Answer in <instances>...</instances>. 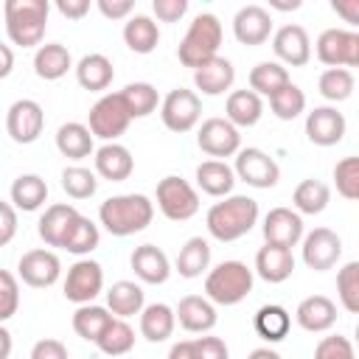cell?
<instances>
[{
    "instance_id": "obj_39",
    "label": "cell",
    "mask_w": 359,
    "mask_h": 359,
    "mask_svg": "<svg viewBox=\"0 0 359 359\" xmlns=\"http://www.w3.org/2000/svg\"><path fill=\"white\" fill-rule=\"evenodd\" d=\"M292 79H289V70L280 65V62H258L252 70H250V90L255 95H275L280 87H286Z\"/></svg>"
},
{
    "instance_id": "obj_36",
    "label": "cell",
    "mask_w": 359,
    "mask_h": 359,
    "mask_svg": "<svg viewBox=\"0 0 359 359\" xmlns=\"http://www.w3.org/2000/svg\"><path fill=\"white\" fill-rule=\"evenodd\" d=\"M123 42L135 53H151L160 42V28L149 14H135L123 25Z\"/></svg>"
},
{
    "instance_id": "obj_4",
    "label": "cell",
    "mask_w": 359,
    "mask_h": 359,
    "mask_svg": "<svg viewBox=\"0 0 359 359\" xmlns=\"http://www.w3.org/2000/svg\"><path fill=\"white\" fill-rule=\"evenodd\" d=\"M222 36H224V31H222L219 17L210 14V11H202V14H196L194 22L188 25V31H185V36H182V42H180V48H177V59H180L185 67L196 70V67H202L205 62H210L213 56H219Z\"/></svg>"
},
{
    "instance_id": "obj_52",
    "label": "cell",
    "mask_w": 359,
    "mask_h": 359,
    "mask_svg": "<svg viewBox=\"0 0 359 359\" xmlns=\"http://www.w3.org/2000/svg\"><path fill=\"white\" fill-rule=\"evenodd\" d=\"M194 348H196V359H230V351L219 337H199L194 339Z\"/></svg>"
},
{
    "instance_id": "obj_12",
    "label": "cell",
    "mask_w": 359,
    "mask_h": 359,
    "mask_svg": "<svg viewBox=\"0 0 359 359\" xmlns=\"http://www.w3.org/2000/svg\"><path fill=\"white\" fill-rule=\"evenodd\" d=\"M104 289V269L93 258H79L65 278V297L76 306L93 303Z\"/></svg>"
},
{
    "instance_id": "obj_21",
    "label": "cell",
    "mask_w": 359,
    "mask_h": 359,
    "mask_svg": "<svg viewBox=\"0 0 359 359\" xmlns=\"http://www.w3.org/2000/svg\"><path fill=\"white\" fill-rule=\"evenodd\" d=\"M174 320L191 334H205L216 325V306L202 294H185L174 309Z\"/></svg>"
},
{
    "instance_id": "obj_28",
    "label": "cell",
    "mask_w": 359,
    "mask_h": 359,
    "mask_svg": "<svg viewBox=\"0 0 359 359\" xmlns=\"http://www.w3.org/2000/svg\"><path fill=\"white\" fill-rule=\"evenodd\" d=\"M115 79L112 59L104 53H87L76 65V81L90 93H104Z\"/></svg>"
},
{
    "instance_id": "obj_18",
    "label": "cell",
    "mask_w": 359,
    "mask_h": 359,
    "mask_svg": "<svg viewBox=\"0 0 359 359\" xmlns=\"http://www.w3.org/2000/svg\"><path fill=\"white\" fill-rule=\"evenodd\" d=\"M264 241L266 244H278V247H297V241L303 238V219L300 213H294L292 208H272L264 216Z\"/></svg>"
},
{
    "instance_id": "obj_29",
    "label": "cell",
    "mask_w": 359,
    "mask_h": 359,
    "mask_svg": "<svg viewBox=\"0 0 359 359\" xmlns=\"http://www.w3.org/2000/svg\"><path fill=\"white\" fill-rule=\"evenodd\" d=\"M70 67H73V56L62 42H45L34 53V70L45 81H56V79L67 76Z\"/></svg>"
},
{
    "instance_id": "obj_54",
    "label": "cell",
    "mask_w": 359,
    "mask_h": 359,
    "mask_svg": "<svg viewBox=\"0 0 359 359\" xmlns=\"http://www.w3.org/2000/svg\"><path fill=\"white\" fill-rule=\"evenodd\" d=\"M17 236V210L11 202L0 199V247H6Z\"/></svg>"
},
{
    "instance_id": "obj_27",
    "label": "cell",
    "mask_w": 359,
    "mask_h": 359,
    "mask_svg": "<svg viewBox=\"0 0 359 359\" xmlns=\"http://www.w3.org/2000/svg\"><path fill=\"white\" fill-rule=\"evenodd\" d=\"M264 101L252 90H233L224 104V121H230L236 129H250L261 121Z\"/></svg>"
},
{
    "instance_id": "obj_38",
    "label": "cell",
    "mask_w": 359,
    "mask_h": 359,
    "mask_svg": "<svg viewBox=\"0 0 359 359\" xmlns=\"http://www.w3.org/2000/svg\"><path fill=\"white\" fill-rule=\"evenodd\" d=\"M328 199H331V191L323 180H303L297 182L294 194H292V205H294V213H306V216H314V213H323L328 208Z\"/></svg>"
},
{
    "instance_id": "obj_22",
    "label": "cell",
    "mask_w": 359,
    "mask_h": 359,
    "mask_svg": "<svg viewBox=\"0 0 359 359\" xmlns=\"http://www.w3.org/2000/svg\"><path fill=\"white\" fill-rule=\"evenodd\" d=\"M93 160H95V174L109 182H123L135 171L132 151L121 143H104L101 149L93 151Z\"/></svg>"
},
{
    "instance_id": "obj_31",
    "label": "cell",
    "mask_w": 359,
    "mask_h": 359,
    "mask_svg": "<svg viewBox=\"0 0 359 359\" xmlns=\"http://www.w3.org/2000/svg\"><path fill=\"white\" fill-rule=\"evenodd\" d=\"M196 185L216 199L230 196L233 185H236V174L224 160H205L196 165Z\"/></svg>"
},
{
    "instance_id": "obj_42",
    "label": "cell",
    "mask_w": 359,
    "mask_h": 359,
    "mask_svg": "<svg viewBox=\"0 0 359 359\" xmlns=\"http://www.w3.org/2000/svg\"><path fill=\"white\" fill-rule=\"evenodd\" d=\"M121 98H123V104H126L132 121L151 115V112L157 109V104H160L157 87L149 84V81H132V84H126V87L121 90Z\"/></svg>"
},
{
    "instance_id": "obj_50",
    "label": "cell",
    "mask_w": 359,
    "mask_h": 359,
    "mask_svg": "<svg viewBox=\"0 0 359 359\" xmlns=\"http://www.w3.org/2000/svg\"><path fill=\"white\" fill-rule=\"evenodd\" d=\"M314 359H356V353H353V345L348 337L334 334V337H323L317 342Z\"/></svg>"
},
{
    "instance_id": "obj_7",
    "label": "cell",
    "mask_w": 359,
    "mask_h": 359,
    "mask_svg": "<svg viewBox=\"0 0 359 359\" xmlns=\"http://www.w3.org/2000/svg\"><path fill=\"white\" fill-rule=\"evenodd\" d=\"M157 208L171 222H188L199 213V194L188 180L168 174L157 182Z\"/></svg>"
},
{
    "instance_id": "obj_15",
    "label": "cell",
    "mask_w": 359,
    "mask_h": 359,
    "mask_svg": "<svg viewBox=\"0 0 359 359\" xmlns=\"http://www.w3.org/2000/svg\"><path fill=\"white\" fill-rule=\"evenodd\" d=\"M196 143H199V149L205 154L219 160V157H233L241 149V135L230 121L208 118V121H202V126L196 132Z\"/></svg>"
},
{
    "instance_id": "obj_17",
    "label": "cell",
    "mask_w": 359,
    "mask_h": 359,
    "mask_svg": "<svg viewBox=\"0 0 359 359\" xmlns=\"http://www.w3.org/2000/svg\"><path fill=\"white\" fill-rule=\"evenodd\" d=\"M345 115L337 107H314L306 115V137L314 146H337L345 137Z\"/></svg>"
},
{
    "instance_id": "obj_49",
    "label": "cell",
    "mask_w": 359,
    "mask_h": 359,
    "mask_svg": "<svg viewBox=\"0 0 359 359\" xmlns=\"http://www.w3.org/2000/svg\"><path fill=\"white\" fill-rule=\"evenodd\" d=\"M20 309V283L8 269H0V323L11 320Z\"/></svg>"
},
{
    "instance_id": "obj_24",
    "label": "cell",
    "mask_w": 359,
    "mask_h": 359,
    "mask_svg": "<svg viewBox=\"0 0 359 359\" xmlns=\"http://www.w3.org/2000/svg\"><path fill=\"white\" fill-rule=\"evenodd\" d=\"M129 264H132L135 275H137L143 283H151V286L165 283L168 275H171L168 255H165L160 247H154V244H140V247H135Z\"/></svg>"
},
{
    "instance_id": "obj_43",
    "label": "cell",
    "mask_w": 359,
    "mask_h": 359,
    "mask_svg": "<svg viewBox=\"0 0 359 359\" xmlns=\"http://www.w3.org/2000/svg\"><path fill=\"white\" fill-rule=\"evenodd\" d=\"M317 87H320V95H323L325 101L339 104V101H348V98L353 95L356 79H353V73L345 70V67H328V70L320 73Z\"/></svg>"
},
{
    "instance_id": "obj_61",
    "label": "cell",
    "mask_w": 359,
    "mask_h": 359,
    "mask_svg": "<svg viewBox=\"0 0 359 359\" xmlns=\"http://www.w3.org/2000/svg\"><path fill=\"white\" fill-rule=\"evenodd\" d=\"M247 359H280V353H278V351H272V348H255Z\"/></svg>"
},
{
    "instance_id": "obj_16",
    "label": "cell",
    "mask_w": 359,
    "mask_h": 359,
    "mask_svg": "<svg viewBox=\"0 0 359 359\" xmlns=\"http://www.w3.org/2000/svg\"><path fill=\"white\" fill-rule=\"evenodd\" d=\"M272 50H275V56L280 59L283 67L286 65L289 67H303L311 59V39H309V34H306L303 25L289 22V25H283V28L275 31Z\"/></svg>"
},
{
    "instance_id": "obj_35",
    "label": "cell",
    "mask_w": 359,
    "mask_h": 359,
    "mask_svg": "<svg viewBox=\"0 0 359 359\" xmlns=\"http://www.w3.org/2000/svg\"><path fill=\"white\" fill-rule=\"evenodd\" d=\"M174 309L165 306V303H149L143 306L140 311V334L149 339V342H165L171 334H174Z\"/></svg>"
},
{
    "instance_id": "obj_5",
    "label": "cell",
    "mask_w": 359,
    "mask_h": 359,
    "mask_svg": "<svg viewBox=\"0 0 359 359\" xmlns=\"http://www.w3.org/2000/svg\"><path fill=\"white\" fill-rule=\"evenodd\" d=\"M255 275L244 261H222L205 275V297L213 306H236L252 292Z\"/></svg>"
},
{
    "instance_id": "obj_14",
    "label": "cell",
    "mask_w": 359,
    "mask_h": 359,
    "mask_svg": "<svg viewBox=\"0 0 359 359\" xmlns=\"http://www.w3.org/2000/svg\"><path fill=\"white\" fill-rule=\"evenodd\" d=\"M17 275L25 286H34V289H48L59 280L62 275V264H59V255L53 250H28L22 252L20 264H17Z\"/></svg>"
},
{
    "instance_id": "obj_30",
    "label": "cell",
    "mask_w": 359,
    "mask_h": 359,
    "mask_svg": "<svg viewBox=\"0 0 359 359\" xmlns=\"http://www.w3.org/2000/svg\"><path fill=\"white\" fill-rule=\"evenodd\" d=\"M56 149L62 157L67 160H84L95 151L93 146V135L87 129V123H79V121H67L56 129Z\"/></svg>"
},
{
    "instance_id": "obj_32",
    "label": "cell",
    "mask_w": 359,
    "mask_h": 359,
    "mask_svg": "<svg viewBox=\"0 0 359 359\" xmlns=\"http://www.w3.org/2000/svg\"><path fill=\"white\" fill-rule=\"evenodd\" d=\"M146 306L143 300V289L135 283V280H115L107 292V309L112 317L118 320H126V317H135L140 314Z\"/></svg>"
},
{
    "instance_id": "obj_25",
    "label": "cell",
    "mask_w": 359,
    "mask_h": 359,
    "mask_svg": "<svg viewBox=\"0 0 359 359\" xmlns=\"http://www.w3.org/2000/svg\"><path fill=\"white\" fill-rule=\"evenodd\" d=\"M255 272L266 283H283L294 272V255H292V250L289 247H278V244H264L255 252Z\"/></svg>"
},
{
    "instance_id": "obj_62",
    "label": "cell",
    "mask_w": 359,
    "mask_h": 359,
    "mask_svg": "<svg viewBox=\"0 0 359 359\" xmlns=\"http://www.w3.org/2000/svg\"><path fill=\"white\" fill-rule=\"evenodd\" d=\"M269 6H272V8H280V11H289V8L294 11V8H300V0H292V3H275V0H272Z\"/></svg>"
},
{
    "instance_id": "obj_59",
    "label": "cell",
    "mask_w": 359,
    "mask_h": 359,
    "mask_svg": "<svg viewBox=\"0 0 359 359\" xmlns=\"http://www.w3.org/2000/svg\"><path fill=\"white\" fill-rule=\"evenodd\" d=\"M14 70V50L0 42V79H8Z\"/></svg>"
},
{
    "instance_id": "obj_55",
    "label": "cell",
    "mask_w": 359,
    "mask_h": 359,
    "mask_svg": "<svg viewBox=\"0 0 359 359\" xmlns=\"http://www.w3.org/2000/svg\"><path fill=\"white\" fill-rule=\"evenodd\" d=\"M95 6L107 20H129V14L135 11L132 0H98Z\"/></svg>"
},
{
    "instance_id": "obj_8",
    "label": "cell",
    "mask_w": 359,
    "mask_h": 359,
    "mask_svg": "<svg viewBox=\"0 0 359 359\" xmlns=\"http://www.w3.org/2000/svg\"><path fill=\"white\" fill-rule=\"evenodd\" d=\"M317 59L325 67H356L359 65V34L348 28H325L314 42Z\"/></svg>"
},
{
    "instance_id": "obj_2",
    "label": "cell",
    "mask_w": 359,
    "mask_h": 359,
    "mask_svg": "<svg viewBox=\"0 0 359 359\" xmlns=\"http://www.w3.org/2000/svg\"><path fill=\"white\" fill-rule=\"evenodd\" d=\"M205 224L216 241H236L258 224V202L252 196L230 194L208 210Z\"/></svg>"
},
{
    "instance_id": "obj_44",
    "label": "cell",
    "mask_w": 359,
    "mask_h": 359,
    "mask_svg": "<svg viewBox=\"0 0 359 359\" xmlns=\"http://www.w3.org/2000/svg\"><path fill=\"white\" fill-rule=\"evenodd\" d=\"M98 241H101L98 224H95L93 219H87V216L79 213V219H76V224L70 227V233H67L62 250H67V252H73V255H87V252H93V250L98 247Z\"/></svg>"
},
{
    "instance_id": "obj_1",
    "label": "cell",
    "mask_w": 359,
    "mask_h": 359,
    "mask_svg": "<svg viewBox=\"0 0 359 359\" xmlns=\"http://www.w3.org/2000/svg\"><path fill=\"white\" fill-rule=\"evenodd\" d=\"M151 219H154V202L146 194H118L104 199L98 208V222L104 224L107 233L118 238L146 230Z\"/></svg>"
},
{
    "instance_id": "obj_34",
    "label": "cell",
    "mask_w": 359,
    "mask_h": 359,
    "mask_svg": "<svg viewBox=\"0 0 359 359\" xmlns=\"http://www.w3.org/2000/svg\"><path fill=\"white\" fill-rule=\"evenodd\" d=\"M252 328H255V334H258L261 339H266V342H280V339H286V334H289V328H292V314H289L283 306H278V303L261 306V309L255 311V317H252Z\"/></svg>"
},
{
    "instance_id": "obj_6",
    "label": "cell",
    "mask_w": 359,
    "mask_h": 359,
    "mask_svg": "<svg viewBox=\"0 0 359 359\" xmlns=\"http://www.w3.org/2000/svg\"><path fill=\"white\" fill-rule=\"evenodd\" d=\"M132 123V115L121 98V93H107L101 95L87 115V129L93 137H101L104 143H115Z\"/></svg>"
},
{
    "instance_id": "obj_9",
    "label": "cell",
    "mask_w": 359,
    "mask_h": 359,
    "mask_svg": "<svg viewBox=\"0 0 359 359\" xmlns=\"http://www.w3.org/2000/svg\"><path fill=\"white\" fill-rule=\"evenodd\" d=\"M160 118H163V126L177 135L191 132L202 118V101L194 90L177 87L160 101Z\"/></svg>"
},
{
    "instance_id": "obj_56",
    "label": "cell",
    "mask_w": 359,
    "mask_h": 359,
    "mask_svg": "<svg viewBox=\"0 0 359 359\" xmlns=\"http://www.w3.org/2000/svg\"><path fill=\"white\" fill-rule=\"evenodd\" d=\"M56 8L67 20H81L90 11V0H56Z\"/></svg>"
},
{
    "instance_id": "obj_47",
    "label": "cell",
    "mask_w": 359,
    "mask_h": 359,
    "mask_svg": "<svg viewBox=\"0 0 359 359\" xmlns=\"http://www.w3.org/2000/svg\"><path fill=\"white\" fill-rule=\"evenodd\" d=\"M337 297L348 314L359 311V261H348L337 272Z\"/></svg>"
},
{
    "instance_id": "obj_58",
    "label": "cell",
    "mask_w": 359,
    "mask_h": 359,
    "mask_svg": "<svg viewBox=\"0 0 359 359\" xmlns=\"http://www.w3.org/2000/svg\"><path fill=\"white\" fill-rule=\"evenodd\" d=\"M168 359H196L194 339H180V342H174L171 351H168Z\"/></svg>"
},
{
    "instance_id": "obj_20",
    "label": "cell",
    "mask_w": 359,
    "mask_h": 359,
    "mask_svg": "<svg viewBox=\"0 0 359 359\" xmlns=\"http://www.w3.org/2000/svg\"><path fill=\"white\" fill-rule=\"evenodd\" d=\"M294 320L309 334H323L337 323V303L325 294H309L297 303Z\"/></svg>"
},
{
    "instance_id": "obj_19",
    "label": "cell",
    "mask_w": 359,
    "mask_h": 359,
    "mask_svg": "<svg viewBox=\"0 0 359 359\" xmlns=\"http://www.w3.org/2000/svg\"><path fill=\"white\" fill-rule=\"evenodd\" d=\"M233 34L241 45H264L272 34V14L264 6H244L233 17Z\"/></svg>"
},
{
    "instance_id": "obj_41",
    "label": "cell",
    "mask_w": 359,
    "mask_h": 359,
    "mask_svg": "<svg viewBox=\"0 0 359 359\" xmlns=\"http://www.w3.org/2000/svg\"><path fill=\"white\" fill-rule=\"evenodd\" d=\"M95 345H98L101 353H107V356H112V359L126 356V353L135 348V331H132V325H129L126 320L112 317V323L104 328V334L95 339Z\"/></svg>"
},
{
    "instance_id": "obj_33",
    "label": "cell",
    "mask_w": 359,
    "mask_h": 359,
    "mask_svg": "<svg viewBox=\"0 0 359 359\" xmlns=\"http://www.w3.org/2000/svg\"><path fill=\"white\" fill-rule=\"evenodd\" d=\"M48 199V182L39 174H20L11 182V205L14 210H39Z\"/></svg>"
},
{
    "instance_id": "obj_26",
    "label": "cell",
    "mask_w": 359,
    "mask_h": 359,
    "mask_svg": "<svg viewBox=\"0 0 359 359\" xmlns=\"http://www.w3.org/2000/svg\"><path fill=\"white\" fill-rule=\"evenodd\" d=\"M233 81H236V67L224 56H213L210 62L194 70V84L196 90H202V95H222L233 87Z\"/></svg>"
},
{
    "instance_id": "obj_45",
    "label": "cell",
    "mask_w": 359,
    "mask_h": 359,
    "mask_svg": "<svg viewBox=\"0 0 359 359\" xmlns=\"http://www.w3.org/2000/svg\"><path fill=\"white\" fill-rule=\"evenodd\" d=\"M269 109H272V115L275 118H280V121H294L303 109H306V93L297 87V84H286V87H280L275 95H269Z\"/></svg>"
},
{
    "instance_id": "obj_57",
    "label": "cell",
    "mask_w": 359,
    "mask_h": 359,
    "mask_svg": "<svg viewBox=\"0 0 359 359\" xmlns=\"http://www.w3.org/2000/svg\"><path fill=\"white\" fill-rule=\"evenodd\" d=\"M331 8H334L339 17H345V22H351V25L359 22V0H334Z\"/></svg>"
},
{
    "instance_id": "obj_23",
    "label": "cell",
    "mask_w": 359,
    "mask_h": 359,
    "mask_svg": "<svg viewBox=\"0 0 359 359\" xmlns=\"http://www.w3.org/2000/svg\"><path fill=\"white\" fill-rule=\"evenodd\" d=\"M76 219H79V210L73 205H67V202H56V205L45 208V213L39 216V227H36L39 238L48 247H62L67 233H70V227L76 224Z\"/></svg>"
},
{
    "instance_id": "obj_3",
    "label": "cell",
    "mask_w": 359,
    "mask_h": 359,
    "mask_svg": "<svg viewBox=\"0 0 359 359\" xmlns=\"http://www.w3.org/2000/svg\"><path fill=\"white\" fill-rule=\"evenodd\" d=\"M50 3L48 0H6L3 17H6V34L20 48H36L42 45L45 25H48Z\"/></svg>"
},
{
    "instance_id": "obj_46",
    "label": "cell",
    "mask_w": 359,
    "mask_h": 359,
    "mask_svg": "<svg viewBox=\"0 0 359 359\" xmlns=\"http://www.w3.org/2000/svg\"><path fill=\"white\" fill-rule=\"evenodd\" d=\"M62 188L70 199H90L98 188V180H95V171L84 168V165H67L62 171Z\"/></svg>"
},
{
    "instance_id": "obj_13",
    "label": "cell",
    "mask_w": 359,
    "mask_h": 359,
    "mask_svg": "<svg viewBox=\"0 0 359 359\" xmlns=\"http://www.w3.org/2000/svg\"><path fill=\"white\" fill-rule=\"evenodd\" d=\"M342 258V238L331 227H314L303 236V264L314 272L334 269Z\"/></svg>"
},
{
    "instance_id": "obj_53",
    "label": "cell",
    "mask_w": 359,
    "mask_h": 359,
    "mask_svg": "<svg viewBox=\"0 0 359 359\" xmlns=\"http://www.w3.org/2000/svg\"><path fill=\"white\" fill-rule=\"evenodd\" d=\"M31 359H67V348H65V342H59L53 337H45V339L34 342Z\"/></svg>"
},
{
    "instance_id": "obj_37",
    "label": "cell",
    "mask_w": 359,
    "mask_h": 359,
    "mask_svg": "<svg viewBox=\"0 0 359 359\" xmlns=\"http://www.w3.org/2000/svg\"><path fill=\"white\" fill-rule=\"evenodd\" d=\"M174 266H177V272H180L182 278H199V275L208 272V266H210V244H208L202 236L188 238V241L180 247Z\"/></svg>"
},
{
    "instance_id": "obj_40",
    "label": "cell",
    "mask_w": 359,
    "mask_h": 359,
    "mask_svg": "<svg viewBox=\"0 0 359 359\" xmlns=\"http://www.w3.org/2000/svg\"><path fill=\"white\" fill-rule=\"evenodd\" d=\"M109 323H112L109 309L95 306V303H84V306H79L76 314H73V331H76L81 339H87V342H95V339L104 334V328H107Z\"/></svg>"
},
{
    "instance_id": "obj_51",
    "label": "cell",
    "mask_w": 359,
    "mask_h": 359,
    "mask_svg": "<svg viewBox=\"0 0 359 359\" xmlns=\"http://www.w3.org/2000/svg\"><path fill=\"white\" fill-rule=\"evenodd\" d=\"M151 11L163 22H180L188 11V0H151Z\"/></svg>"
},
{
    "instance_id": "obj_48",
    "label": "cell",
    "mask_w": 359,
    "mask_h": 359,
    "mask_svg": "<svg viewBox=\"0 0 359 359\" xmlns=\"http://www.w3.org/2000/svg\"><path fill=\"white\" fill-rule=\"evenodd\" d=\"M334 182H337V191L339 196H345L348 202L359 199V157H342L337 165H334Z\"/></svg>"
},
{
    "instance_id": "obj_10",
    "label": "cell",
    "mask_w": 359,
    "mask_h": 359,
    "mask_svg": "<svg viewBox=\"0 0 359 359\" xmlns=\"http://www.w3.org/2000/svg\"><path fill=\"white\" fill-rule=\"evenodd\" d=\"M233 174L252 185V188H275L278 180H280V168L278 163L258 146H247V149H238L236 151V165H233Z\"/></svg>"
},
{
    "instance_id": "obj_60",
    "label": "cell",
    "mask_w": 359,
    "mask_h": 359,
    "mask_svg": "<svg viewBox=\"0 0 359 359\" xmlns=\"http://www.w3.org/2000/svg\"><path fill=\"white\" fill-rule=\"evenodd\" d=\"M11 348H14L11 334H8V328L0 323V359H8V356H11Z\"/></svg>"
},
{
    "instance_id": "obj_11",
    "label": "cell",
    "mask_w": 359,
    "mask_h": 359,
    "mask_svg": "<svg viewBox=\"0 0 359 359\" xmlns=\"http://www.w3.org/2000/svg\"><path fill=\"white\" fill-rule=\"evenodd\" d=\"M42 129H45V109L39 107V101L20 98V101H14L8 107V112H6V132H8V137L14 143L28 146V143L39 140Z\"/></svg>"
}]
</instances>
